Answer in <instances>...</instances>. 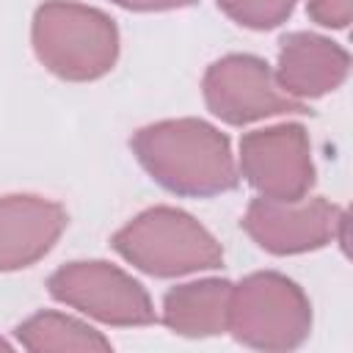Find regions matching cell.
Listing matches in <instances>:
<instances>
[{
	"mask_svg": "<svg viewBox=\"0 0 353 353\" xmlns=\"http://www.w3.org/2000/svg\"><path fill=\"white\" fill-rule=\"evenodd\" d=\"M146 174L176 196H218L240 182L229 138L204 119H165L130 138Z\"/></svg>",
	"mask_w": 353,
	"mask_h": 353,
	"instance_id": "1",
	"label": "cell"
},
{
	"mask_svg": "<svg viewBox=\"0 0 353 353\" xmlns=\"http://www.w3.org/2000/svg\"><path fill=\"white\" fill-rule=\"evenodd\" d=\"M30 41L39 63L61 80L91 83L119 61V28L94 8L74 0H47L36 8Z\"/></svg>",
	"mask_w": 353,
	"mask_h": 353,
	"instance_id": "2",
	"label": "cell"
},
{
	"mask_svg": "<svg viewBox=\"0 0 353 353\" xmlns=\"http://www.w3.org/2000/svg\"><path fill=\"white\" fill-rule=\"evenodd\" d=\"M110 245L132 268L154 279H176L223 265V248L215 234L176 207L138 212L113 234Z\"/></svg>",
	"mask_w": 353,
	"mask_h": 353,
	"instance_id": "3",
	"label": "cell"
},
{
	"mask_svg": "<svg viewBox=\"0 0 353 353\" xmlns=\"http://www.w3.org/2000/svg\"><path fill=\"white\" fill-rule=\"evenodd\" d=\"M226 331L256 350H292L312 334V303L292 279L256 270L232 284Z\"/></svg>",
	"mask_w": 353,
	"mask_h": 353,
	"instance_id": "4",
	"label": "cell"
},
{
	"mask_svg": "<svg viewBox=\"0 0 353 353\" xmlns=\"http://www.w3.org/2000/svg\"><path fill=\"white\" fill-rule=\"evenodd\" d=\"M50 295L105 325H152L157 323L149 292L121 268L105 259H80L58 268L50 281Z\"/></svg>",
	"mask_w": 353,
	"mask_h": 353,
	"instance_id": "5",
	"label": "cell"
},
{
	"mask_svg": "<svg viewBox=\"0 0 353 353\" xmlns=\"http://www.w3.org/2000/svg\"><path fill=\"white\" fill-rule=\"evenodd\" d=\"M204 102L212 116L243 127L268 116L306 113V105L287 97L273 69L256 55H223L207 66L201 80Z\"/></svg>",
	"mask_w": 353,
	"mask_h": 353,
	"instance_id": "6",
	"label": "cell"
},
{
	"mask_svg": "<svg viewBox=\"0 0 353 353\" xmlns=\"http://www.w3.org/2000/svg\"><path fill=\"white\" fill-rule=\"evenodd\" d=\"M243 229L248 237L276 256L306 254L328 245L331 240H347V212L334 201L314 196L298 201H279V199H251Z\"/></svg>",
	"mask_w": 353,
	"mask_h": 353,
	"instance_id": "7",
	"label": "cell"
},
{
	"mask_svg": "<svg viewBox=\"0 0 353 353\" xmlns=\"http://www.w3.org/2000/svg\"><path fill=\"white\" fill-rule=\"evenodd\" d=\"M240 171L265 199L298 201L314 185L312 143L303 124H276L240 138Z\"/></svg>",
	"mask_w": 353,
	"mask_h": 353,
	"instance_id": "8",
	"label": "cell"
},
{
	"mask_svg": "<svg viewBox=\"0 0 353 353\" xmlns=\"http://www.w3.org/2000/svg\"><path fill=\"white\" fill-rule=\"evenodd\" d=\"M69 223L66 210L44 196L11 193L0 199V273L36 265L52 251Z\"/></svg>",
	"mask_w": 353,
	"mask_h": 353,
	"instance_id": "9",
	"label": "cell"
},
{
	"mask_svg": "<svg viewBox=\"0 0 353 353\" xmlns=\"http://www.w3.org/2000/svg\"><path fill=\"white\" fill-rule=\"evenodd\" d=\"M347 72L350 55L342 44L309 30H295L281 39L276 80L287 97L298 102L325 97L347 80Z\"/></svg>",
	"mask_w": 353,
	"mask_h": 353,
	"instance_id": "10",
	"label": "cell"
},
{
	"mask_svg": "<svg viewBox=\"0 0 353 353\" xmlns=\"http://www.w3.org/2000/svg\"><path fill=\"white\" fill-rule=\"evenodd\" d=\"M232 281L201 279L171 287L163 298V323L179 336H218L226 331Z\"/></svg>",
	"mask_w": 353,
	"mask_h": 353,
	"instance_id": "11",
	"label": "cell"
},
{
	"mask_svg": "<svg viewBox=\"0 0 353 353\" xmlns=\"http://www.w3.org/2000/svg\"><path fill=\"white\" fill-rule=\"evenodd\" d=\"M17 339L25 350L50 353V350H88L108 353L113 350L110 339L102 336L88 323L61 314V312H39L17 325Z\"/></svg>",
	"mask_w": 353,
	"mask_h": 353,
	"instance_id": "12",
	"label": "cell"
},
{
	"mask_svg": "<svg viewBox=\"0 0 353 353\" xmlns=\"http://www.w3.org/2000/svg\"><path fill=\"white\" fill-rule=\"evenodd\" d=\"M215 3L232 22L251 30H270L290 19L298 0H215Z\"/></svg>",
	"mask_w": 353,
	"mask_h": 353,
	"instance_id": "13",
	"label": "cell"
},
{
	"mask_svg": "<svg viewBox=\"0 0 353 353\" xmlns=\"http://www.w3.org/2000/svg\"><path fill=\"white\" fill-rule=\"evenodd\" d=\"M309 17L323 28H347L353 17V0H309Z\"/></svg>",
	"mask_w": 353,
	"mask_h": 353,
	"instance_id": "14",
	"label": "cell"
},
{
	"mask_svg": "<svg viewBox=\"0 0 353 353\" xmlns=\"http://www.w3.org/2000/svg\"><path fill=\"white\" fill-rule=\"evenodd\" d=\"M127 11H174V8H188L196 0H110Z\"/></svg>",
	"mask_w": 353,
	"mask_h": 353,
	"instance_id": "15",
	"label": "cell"
},
{
	"mask_svg": "<svg viewBox=\"0 0 353 353\" xmlns=\"http://www.w3.org/2000/svg\"><path fill=\"white\" fill-rule=\"evenodd\" d=\"M0 350H11V345H8V342H6L3 336H0Z\"/></svg>",
	"mask_w": 353,
	"mask_h": 353,
	"instance_id": "16",
	"label": "cell"
}]
</instances>
